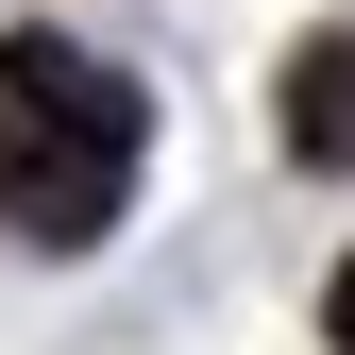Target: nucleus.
<instances>
[{
  "label": "nucleus",
  "instance_id": "obj_2",
  "mask_svg": "<svg viewBox=\"0 0 355 355\" xmlns=\"http://www.w3.org/2000/svg\"><path fill=\"white\" fill-rule=\"evenodd\" d=\"M288 153L304 169H355V34H304L288 51Z\"/></svg>",
  "mask_w": 355,
  "mask_h": 355
},
{
  "label": "nucleus",
  "instance_id": "obj_3",
  "mask_svg": "<svg viewBox=\"0 0 355 355\" xmlns=\"http://www.w3.org/2000/svg\"><path fill=\"white\" fill-rule=\"evenodd\" d=\"M322 322H338V355H355V271H338V288H322Z\"/></svg>",
  "mask_w": 355,
  "mask_h": 355
},
{
  "label": "nucleus",
  "instance_id": "obj_1",
  "mask_svg": "<svg viewBox=\"0 0 355 355\" xmlns=\"http://www.w3.org/2000/svg\"><path fill=\"white\" fill-rule=\"evenodd\" d=\"M136 153H153V102H136L102 51L0 34V237L85 254L119 203H136Z\"/></svg>",
  "mask_w": 355,
  "mask_h": 355
}]
</instances>
